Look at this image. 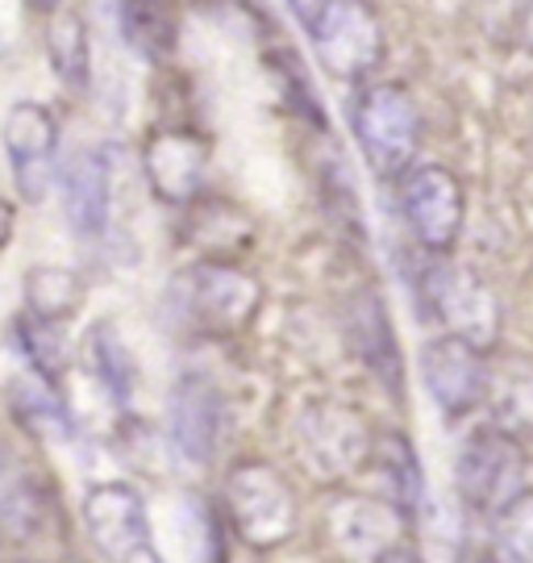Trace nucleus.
<instances>
[{"mask_svg": "<svg viewBox=\"0 0 533 563\" xmlns=\"http://www.w3.org/2000/svg\"><path fill=\"white\" fill-rule=\"evenodd\" d=\"M221 426H225V409H221L218 388L204 376L176 380L167 401V430L179 455L192 463H209L221 446Z\"/></svg>", "mask_w": 533, "mask_h": 563, "instance_id": "ddd939ff", "label": "nucleus"}, {"mask_svg": "<svg viewBox=\"0 0 533 563\" xmlns=\"http://www.w3.org/2000/svg\"><path fill=\"white\" fill-rule=\"evenodd\" d=\"M421 380L425 393L434 397L442 418H463L475 405H484V380H488V363L484 351H475L471 342L442 334V339L425 342L421 351Z\"/></svg>", "mask_w": 533, "mask_h": 563, "instance_id": "f8f14e48", "label": "nucleus"}, {"mask_svg": "<svg viewBox=\"0 0 533 563\" xmlns=\"http://www.w3.org/2000/svg\"><path fill=\"white\" fill-rule=\"evenodd\" d=\"M51 514L46 484L25 463L0 446V534L4 539H34Z\"/></svg>", "mask_w": 533, "mask_h": 563, "instance_id": "dca6fc26", "label": "nucleus"}, {"mask_svg": "<svg viewBox=\"0 0 533 563\" xmlns=\"http://www.w3.org/2000/svg\"><path fill=\"white\" fill-rule=\"evenodd\" d=\"M330 534H334L337 551L355 563H376L396 534L392 509L367 501V497H342L330 509Z\"/></svg>", "mask_w": 533, "mask_h": 563, "instance_id": "2eb2a0df", "label": "nucleus"}, {"mask_svg": "<svg viewBox=\"0 0 533 563\" xmlns=\"http://www.w3.org/2000/svg\"><path fill=\"white\" fill-rule=\"evenodd\" d=\"M9 230H13V213H9V205L0 201V246H4V239H9Z\"/></svg>", "mask_w": 533, "mask_h": 563, "instance_id": "cd10ccee", "label": "nucleus"}, {"mask_svg": "<svg viewBox=\"0 0 533 563\" xmlns=\"http://www.w3.org/2000/svg\"><path fill=\"white\" fill-rule=\"evenodd\" d=\"M92 355H97L100 380L109 384V393H113L118 401H130V393H134V360H130L125 342H121L109 325H97V334H92Z\"/></svg>", "mask_w": 533, "mask_h": 563, "instance_id": "a878e982", "label": "nucleus"}, {"mask_svg": "<svg viewBox=\"0 0 533 563\" xmlns=\"http://www.w3.org/2000/svg\"><path fill=\"white\" fill-rule=\"evenodd\" d=\"M484 405L492 409L496 430L504 434H533V363L509 360L488 367L484 380Z\"/></svg>", "mask_w": 533, "mask_h": 563, "instance_id": "6ab92c4d", "label": "nucleus"}, {"mask_svg": "<svg viewBox=\"0 0 533 563\" xmlns=\"http://www.w3.org/2000/svg\"><path fill=\"white\" fill-rule=\"evenodd\" d=\"M421 297L430 301L437 322L446 325V334L471 342L475 351H488L500 339V305L492 288L475 280L471 272H463L455 263H434L421 276Z\"/></svg>", "mask_w": 533, "mask_h": 563, "instance_id": "6e6552de", "label": "nucleus"}, {"mask_svg": "<svg viewBox=\"0 0 533 563\" xmlns=\"http://www.w3.org/2000/svg\"><path fill=\"white\" fill-rule=\"evenodd\" d=\"M458 497L471 505L475 514H496L504 501H513L525 484V451L517 446L513 434L504 430H475L467 443L458 446L455 463Z\"/></svg>", "mask_w": 533, "mask_h": 563, "instance_id": "0eeeda50", "label": "nucleus"}, {"mask_svg": "<svg viewBox=\"0 0 533 563\" xmlns=\"http://www.w3.org/2000/svg\"><path fill=\"white\" fill-rule=\"evenodd\" d=\"M304 34L313 42L321 67L334 80H346V84L367 80L379 63H384V55H388L384 25L371 13V4H363V0H330L304 25Z\"/></svg>", "mask_w": 533, "mask_h": 563, "instance_id": "20e7f679", "label": "nucleus"}, {"mask_svg": "<svg viewBox=\"0 0 533 563\" xmlns=\"http://www.w3.org/2000/svg\"><path fill=\"white\" fill-rule=\"evenodd\" d=\"M234 534L255 551H276L297 534L300 505L288 481L267 463H237L221 488Z\"/></svg>", "mask_w": 533, "mask_h": 563, "instance_id": "f03ea898", "label": "nucleus"}, {"mask_svg": "<svg viewBox=\"0 0 533 563\" xmlns=\"http://www.w3.org/2000/svg\"><path fill=\"white\" fill-rule=\"evenodd\" d=\"M46 63L59 76L63 88H71V92H84L88 80H92L88 18L79 9H71V4L51 9V21H46Z\"/></svg>", "mask_w": 533, "mask_h": 563, "instance_id": "a211bd4d", "label": "nucleus"}, {"mask_svg": "<svg viewBox=\"0 0 533 563\" xmlns=\"http://www.w3.org/2000/svg\"><path fill=\"white\" fill-rule=\"evenodd\" d=\"M351 130L379 180H396L413 167L421 146V113L404 84L379 80L358 88V97L351 101Z\"/></svg>", "mask_w": 533, "mask_h": 563, "instance_id": "f257e3e1", "label": "nucleus"}, {"mask_svg": "<svg viewBox=\"0 0 533 563\" xmlns=\"http://www.w3.org/2000/svg\"><path fill=\"white\" fill-rule=\"evenodd\" d=\"M297 446L300 460L313 467L321 481H342L358 467H367L376 434L367 418L337 401H313L297 422Z\"/></svg>", "mask_w": 533, "mask_h": 563, "instance_id": "39448f33", "label": "nucleus"}, {"mask_svg": "<svg viewBox=\"0 0 533 563\" xmlns=\"http://www.w3.org/2000/svg\"><path fill=\"white\" fill-rule=\"evenodd\" d=\"M400 209H404V222L413 230V239L425 251L446 255L463 234V222H467V192H463L455 172H446V167H434V163L409 167L400 176Z\"/></svg>", "mask_w": 533, "mask_h": 563, "instance_id": "1a4fd4ad", "label": "nucleus"}, {"mask_svg": "<svg viewBox=\"0 0 533 563\" xmlns=\"http://www.w3.org/2000/svg\"><path fill=\"white\" fill-rule=\"evenodd\" d=\"M25 301L30 313L42 322H67L84 301V280H79L71 267H30L25 276Z\"/></svg>", "mask_w": 533, "mask_h": 563, "instance_id": "412c9836", "label": "nucleus"}, {"mask_svg": "<svg viewBox=\"0 0 533 563\" xmlns=\"http://www.w3.org/2000/svg\"><path fill=\"white\" fill-rule=\"evenodd\" d=\"M376 563H425V560H421V555H417L413 547L392 543V547H388V551H384V555H379Z\"/></svg>", "mask_w": 533, "mask_h": 563, "instance_id": "bb28decb", "label": "nucleus"}, {"mask_svg": "<svg viewBox=\"0 0 533 563\" xmlns=\"http://www.w3.org/2000/svg\"><path fill=\"white\" fill-rule=\"evenodd\" d=\"M521 38H525V46L533 51V0H530V9H525V21H521Z\"/></svg>", "mask_w": 533, "mask_h": 563, "instance_id": "c85d7f7f", "label": "nucleus"}, {"mask_svg": "<svg viewBox=\"0 0 533 563\" xmlns=\"http://www.w3.org/2000/svg\"><path fill=\"white\" fill-rule=\"evenodd\" d=\"M84 526L109 563H163L151 543V518L138 488L100 481L84 493Z\"/></svg>", "mask_w": 533, "mask_h": 563, "instance_id": "423d86ee", "label": "nucleus"}, {"mask_svg": "<svg viewBox=\"0 0 533 563\" xmlns=\"http://www.w3.org/2000/svg\"><path fill=\"white\" fill-rule=\"evenodd\" d=\"M346 330H351V342H355L358 360L367 363L384 384H392V393H400L404 367H400V346H396L388 305L379 301L376 292H363V297L351 305Z\"/></svg>", "mask_w": 533, "mask_h": 563, "instance_id": "f3484780", "label": "nucleus"}, {"mask_svg": "<svg viewBox=\"0 0 533 563\" xmlns=\"http://www.w3.org/2000/svg\"><path fill=\"white\" fill-rule=\"evenodd\" d=\"M118 18L125 42L146 59H163L176 46V21L163 0H118Z\"/></svg>", "mask_w": 533, "mask_h": 563, "instance_id": "4be33fe9", "label": "nucleus"}, {"mask_svg": "<svg viewBox=\"0 0 533 563\" xmlns=\"http://www.w3.org/2000/svg\"><path fill=\"white\" fill-rule=\"evenodd\" d=\"M176 309L184 313V322L209 339L242 334L263 305L258 280L234 263H200L176 284Z\"/></svg>", "mask_w": 533, "mask_h": 563, "instance_id": "7ed1b4c3", "label": "nucleus"}, {"mask_svg": "<svg viewBox=\"0 0 533 563\" xmlns=\"http://www.w3.org/2000/svg\"><path fill=\"white\" fill-rule=\"evenodd\" d=\"M42 4H46V9H59L63 0H42Z\"/></svg>", "mask_w": 533, "mask_h": 563, "instance_id": "c756f323", "label": "nucleus"}, {"mask_svg": "<svg viewBox=\"0 0 533 563\" xmlns=\"http://www.w3.org/2000/svg\"><path fill=\"white\" fill-rule=\"evenodd\" d=\"M109 209H113V172L109 155L100 146H79L63 167V213L76 239L97 242L109 230Z\"/></svg>", "mask_w": 533, "mask_h": 563, "instance_id": "4468645a", "label": "nucleus"}, {"mask_svg": "<svg viewBox=\"0 0 533 563\" xmlns=\"http://www.w3.org/2000/svg\"><path fill=\"white\" fill-rule=\"evenodd\" d=\"M9 397H13L18 422L30 434H38V439H71V413H67V405H63V397L46 376L25 372V376L9 384Z\"/></svg>", "mask_w": 533, "mask_h": 563, "instance_id": "aec40b11", "label": "nucleus"}, {"mask_svg": "<svg viewBox=\"0 0 533 563\" xmlns=\"http://www.w3.org/2000/svg\"><path fill=\"white\" fill-rule=\"evenodd\" d=\"M18 339L25 346V360L30 367L46 376V380H55L63 367H67V342L59 334V322H42V318H25L18 325Z\"/></svg>", "mask_w": 533, "mask_h": 563, "instance_id": "393cba45", "label": "nucleus"}, {"mask_svg": "<svg viewBox=\"0 0 533 563\" xmlns=\"http://www.w3.org/2000/svg\"><path fill=\"white\" fill-rule=\"evenodd\" d=\"M367 463H379V476L392 488V501L404 514H413L421 505V460H417L413 443L404 434H384V439H376Z\"/></svg>", "mask_w": 533, "mask_h": 563, "instance_id": "5701e85b", "label": "nucleus"}, {"mask_svg": "<svg viewBox=\"0 0 533 563\" xmlns=\"http://www.w3.org/2000/svg\"><path fill=\"white\" fill-rule=\"evenodd\" d=\"M0 142L9 155V172L18 184L21 201L38 205L55 176L59 151V118L42 101H13L0 121Z\"/></svg>", "mask_w": 533, "mask_h": 563, "instance_id": "9d476101", "label": "nucleus"}, {"mask_svg": "<svg viewBox=\"0 0 533 563\" xmlns=\"http://www.w3.org/2000/svg\"><path fill=\"white\" fill-rule=\"evenodd\" d=\"M492 555L496 563H533V493L521 488L513 501H504L492 514Z\"/></svg>", "mask_w": 533, "mask_h": 563, "instance_id": "b1692460", "label": "nucleus"}, {"mask_svg": "<svg viewBox=\"0 0 533 563\" xmlns=\"http://www.w3.org/2000/svg\"><path fill=\"white\" fill-rule=\"evenodd\" d=\"M209 155L213 146L197 130H176L163 125L155 134H146L142 146V172L146 184L163 205H192L209 172Z\"/></svg>", "mask_w": 533, "mask_h": 563, "instance_id": "9b49d317", "label": "nucleus"}]
</instances>
